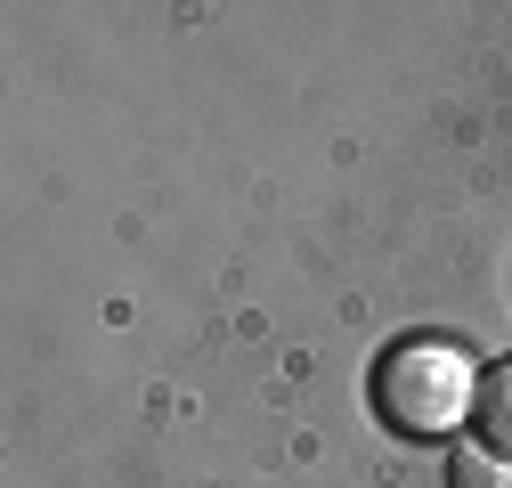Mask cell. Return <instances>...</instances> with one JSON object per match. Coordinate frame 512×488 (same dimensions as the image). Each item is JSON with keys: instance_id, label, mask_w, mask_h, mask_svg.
I'll return each instance as SVG.
<instances>
[{"instance_id": "1", "label": "cell", "mask_w": 512, "mask_h": 488, "mask_svg": "<svg viewBox=\"0 0 512 488\" xmlns=\"http://www.w3.org/2000/svg\"><path fill=\"white\" fill-rule=\"evenodd\" d=\"M366 399L374 415L391 423V432L407 440H439V432H456V423H472V399H480V375H472V358L456 342H391L374 358V375H366Z\"/></svg>"}, {"instance_id": "2", "label": "cell", "mask_w": 512, "mask_h": 488, "mask_svg": "<svg viewBox=\"0 0 512 488\" xmlns=\"http://www.w3.org/2000/svg\"><path fill=\"white\" fill-rule=\"evenodd\" d=\"M472 432H480V448H488V456H504V464H512V358L480 375V399H472Z\"/></svg>"}, {"instance_id": "3", "label": "cell", "mask_w": 512, "mask_h": 488, "mask_svg": "<svg viewBox=\"0 0 512 488\" xmlns=\"http://www.w3.org/2000/svg\"><path fill=\"white\" fill-rule=\"evenodd\" d=\"M447 488H512V464L488 448H456L447 456Z\"/></svg>"}]
</instances>
